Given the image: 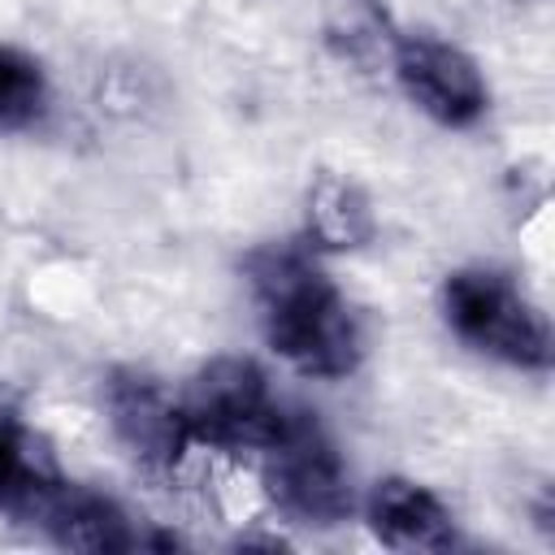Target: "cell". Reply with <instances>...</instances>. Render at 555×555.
Wrapping results in <instances>:
<instances>
[{
	"instance_id": "ba28073f",
	"label": "cell",
	"mask_w": 555,
	"mask_h": 555,
	"mask_svg": "<svg viewBox=\"0 0 555 555\" xmlns=\"http://www.w3.org/2000/svg\"><path fill=\"white\" fill-rule=\"evenodd\" d=\"M369 529L395 551H447L455 546V520L447 503L408 477H386L369 494Z\"/></svg>"
},
{
	"instance_id": "52a82bcc",
	"label": "cell",
	"mask_w": 555,
	"mask_h": 555,
	"mask_svg": "<svg viewBox=\"0 0 555 555\" xmlns=\"http://www.w3.org/2000/svg\"><path fill=\"white\" fill-rule=\"evenodd\" d=\"M65 486L52 447L26 425L22 408L0 390V512L39 520Z\"/></svg>"
},
{
	"instance_id": "7c38bea8",
	"label": "cell",
	"mask_w": 555,
	"mask_h": 555,
	"mask_svg": "<svg viewBox=\"0 0 555 555\" xmlns=\"http://www.w3.org/2000/svg\"><path fill=\"white\" fill-rule=\"evenodd\" d=\"M48 108V78H43V65L13 48V43H0V130L13 134V130H30Z\"/></svg>"
},
{
	"instance_id": "6da1fadb",
	"label": "cell",
	"mask_w": 555,
	"mask_h": 555,
	"mask_svg": "<svg viewBox=\"0 0 555 555\" xmlns=\"http://www.w3.org/2000/svg\"><path fill=\"white\" fill-rule=\"evenodd\" d=\"M264 343L304 377H347L364 356V330L347 295L299 243H269L243 260Z\"/></svg>"
},
{
	"instance_id": "30bf717a",
	"label": "cell",
	"mask_w": 555,
	"mask_h": 555,
	"mask_svg": "<svg viewBox=\"0 0 555 555\" xmlns=\"http://www.w3.org/2000/svg\"><path fill=\"white\" fill-rule=\"evenodd\" d=\"M373 204L369 195L338 173H321L308 186V238L325 251H347L373 238Z\"/></svg>"
},
{
	"instance_id": "277c9868",
	"label": "cell",
	"mask_w": 555,
	"mask_h": 555,
	"mask_svg": "<svg viewBox=\"0 0 555 555\" xmlns=\"http://www.w3.org/2000/svg\"><path fill=\"white\" fill-rule=\"evenodd\" d=\"M260 455H264V490L282 516L317 529L343 525L351 516L356 499H351L347 464L312 412L291 408L282 434Z\"/></svg>"
},
{
	"instance_id": "9c48e42d",
	"label": "cell",
	"mask_w": 555,
	"mask_h": 555,
	"mask_svg": "<svg viewBox=\"0 0 555 555\" xmlns=\"http://www.w3.org/2000/svg\"><path fill=\"white\" fill-rule=\"evenodd\" d=\"M35 525L56 546H69V551H134V546H147V538L134 533L130 516L113 499H104L87 486H74V481H65L56 490V499L43 507V516Z\"/></svg>"
},
{
	"instance_id": "3957f363",
	"label": "cell",
	"mask_w": 555,
	"mask_h": 555,
	"mask_svg": "<svg viewBox=\"0 0 555 555\" xmlns=\"http://www.w3.org/2000/svg\"><path fill=\"white\" fill-rule=\"evenodd\" d=\"M178 403H182L191 442H208L221 451H264L291 416V403L273 395L264 369L243 356L208 360L186 382Z\"/></svg>"
},
{
	"instance_id": "8fae6325",
	"label": "cell",
	"mask_w": 555,
	"mask_h": 555,
	"mask_svg": "<svg viewBox=\"0 0 555 555\" xmlns=\"http://www.w3.org/2000/svg\"><path fill=\"white\" fill-rule=\"evenodd\" d=\"M325 35L347 61H360V65L390 56L395 39H399V35H390V22L377 9V0H330L325 4Z\"/></svg>"
},
{
	"instance_id": "8992f818",
	"label": "cell",
	"mask_w": 555,
	"mask_h": 555,
	"mask_svg": "<svg viewBox=\"0 0 555 555\" xmlns=\"http://www.w3.org/2000/svg\"><path fill=\"white\" fill-rule=\"evenodd\" d=\"M104 408L117 442L143 468H173L191 442L182 403L143 369H113L104 382Z\"/></svg>"
},
{
	"instance_id": "7a4b0ae2",
	"label": "cell",
	"mask_w": 555,
	"mask_h": 555,
	"mask_svg": "<svg viewBox=\"0 0 555 555\" xmlns=\"http://www.w3.org/2000/svg\"><path fill=\"white\" fill-rule=\"evenodd\" d=\"M442 317L473 351L516 369H551V330L538 304L499 269L468 264L442 282Z\"/></svg>"
},
{
	"instance_id": "5b68a950",
	"label": "cell",
	"mask_w": 555,
	"mask_h": 555,
	"mask_svg": "<svg viewBox=\"0 0 555 555\" xmlns=\"http://www.w3.org/2000/svg\"><path fill=\"white\" fill-rule=\"evenodd\" d=\"M390 61H395V78L408 91V100L425 117H434L438 126L464 130L490 104V91L481 82L477 61L468 52H460L455 43H447V39L399 35Z\"/></svg>"
}]
</instances>
